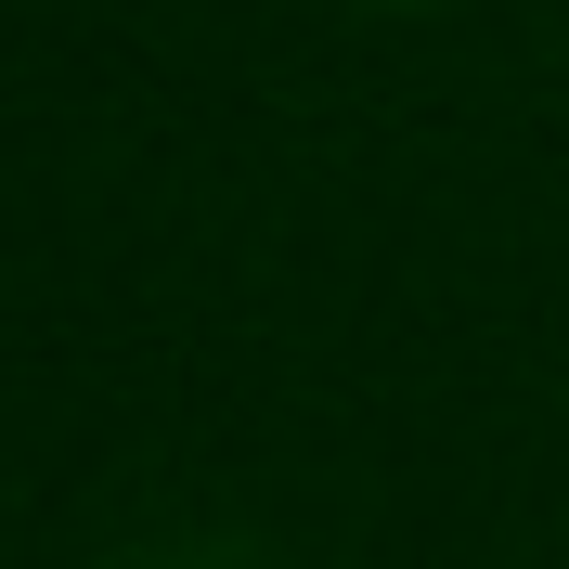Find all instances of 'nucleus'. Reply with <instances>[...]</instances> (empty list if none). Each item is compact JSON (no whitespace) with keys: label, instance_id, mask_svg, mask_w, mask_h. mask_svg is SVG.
Here are the masks:
<instances>
[]
</instances>
